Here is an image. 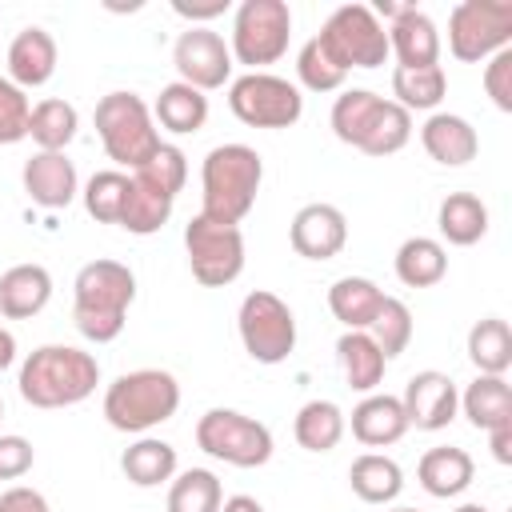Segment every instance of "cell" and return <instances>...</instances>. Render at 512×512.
Masks as SVG:
<instances>
[{
  "label": "cell",
  "mask_w": 512,
  "mask_h": 512,
  "mask_svg": "<svg viewBox=\"0 0 512 512\" xmlns=\"http://www.w3.org/2000/svg\"><path fill=\"white\" fill-rule=\"evenodd\" d=\"M76 128H80V112L68 104V100H40L28 116V136L36 140L40 152H64L72 140H76Z\"/></svg>",
  "instance_id": "obj_35"
},
{
  "label": "cell",
  "mask_w": 512,
  "mask_h": 512,
  "mask_svg": "<svg viewBox=\"0 0 512 512\" xmlns=\"http://www.w3.org/2000/svg\"><path fill=\"white\" fill-rule=\"evenodd\" d=\"M468 360L476 364L480 376H504L512 368V332L508 320L484 316L468 332Z\"/></svg>",
  "instance_id": "obj_34"
},
{
  "label": "cell",
  "mask_w": 512,
  "mask_h": 512,
  "mask_svg": "<svg viewBox=\"0 0 512 512\" xmlns=\"http://www.w3.org/2000/svg\"><path fill=\"white\" fill-rule=\"evenodd\" d=\"M380 304H384V292L368 276H340L328 288V308L348 332H368V324L380 312Z\"/></svg>",
  "instance_id": "obj_26"
},
{
  "label": "cell",
  "mask_w": 512,
  "mask_h": 512,
  "mask_svg": "<svg viewBox=\"0 0 512 512\" xmlns=\"http://www.w3.org/2000/svg\"><path fill=\"white\" fill-rule=\"evenodd\" d=\"M464 416L472 420V428L492 432L500 424H512V388L504 376H476L464 396H460Z\"/></svg>",
  "instance_id": "obj_30"
},
{
  "label": "cell",
  "mask_w": 512,
  "mask_h": 512,
  "mask_svg": "<svg viewBox=\"0 0 512 512\" xmlns=\"http://www.w3.org/2000/svg\"><path fill=\"white\" fill-rule=\"evenodd\" d=\"M484 92L492 96V104L500 112H512V48L488 56V64H484Z\"/></svg>",
  "instance_id": "obj_42"
},
{
  "label": "cell",
  "mask_w": 512,
  "mask_h": 512,
  "mask_svg": "<svg viewBox=\"0 0 512 512\" xmlns=\"http://www.w3.org/2000/svg\"><path fill=\"white\" fill-rule=\"evenodd\" d=\"M396 276L408 288H432L448 276V252L432 236H408L396 248Z\"/></svg>",
  "instance_id": "obj_32"
},
{
  "label": "cell",
  "mask_w": 512,
  "mask_h": 512,
  "mask_svg": "<svg viewBox=\"0 0 512 512\" xmlns=\"http://www.w3.org/2000/svg\"><path fill=\"white\" fill-rule=\"evenodd\" d=\"M336 360H340V372L348 380V388L356 392H376V384L384 380V352L376 348V340L368 332H344L336 340Z\"/></svg>",
  "instance_id": "obj_29"
},
{
  "label": "cell",
  "mask_w": 512,
  "mask_h": 512,
  "mask_svg": "<svg viewBox=\"0 0 512 512\" xmlns=\"http://www.w3.org/2000/svg\"><path fill=\"white\" fill-rule=\"evenodd\" d=\"M48 300H52V276L44 264H12L0 276V316L28 320L44 312Z\"/></svg>",
  "instance_id": "obj_23"
},
{
  "label": "cell",
  "mask_w": 512,
  "mask_h": 512,
  "mask_svg": "<svg viewBox=\"0 0 512 512\" xmlns=\"http://www.w3.org/2000/svg\"><path fill=\"white\" fill-rule=\"evenodd\" d=\"M420 144L444 168H460V164L476 160V152H480L476 128L456 112H432L424 120V128H420Z\"/></svg>",
  "instance_id": "obj_20"
},
{
  "label": "cell",
  "mask_w": 512,
  "mask_h": 512,
  "mask_svg": "<svg viewBox=\"0 0 512 512\" xmlns=\"http://www.w3.org/2000/svg\"><path fill=\"white\" fill-rule=\"evenodd\" d=\"M332 132L364 156H392L412 140V112L368 88H348L332 104Z\"/></svg>",
  "instance_id": "obj_3"
},
{
  "label": "cell",
  "mask_w": 512,
  "mask_h": 512,
  "mask_svg": "<svg viewBox=\"0 0 512 512\" xmlns=\"http://www.w3.org/2000/svg\"><path fill=\"white\" fill-rule=\"evenodd\" d=\"M368 336L376 340V348L384 352V360H396L408 348V340H412V312H408V304L396 300V296H384L380 312L368 324Z\"/></svg>",
  "instance_id": "obj_39"
},
{
  "label": "cell",
  "mask_w": 512,
  "mask_h": 512,
  "mask_svg": "<svg viewBox=\"0 0 512 512\" xmlns=\"http://www.w3.org/2000/svg\"><path fill=\"white\" fill-rule=\"evenodd\" d=\"M0 416H4V400H0Z\"/></svg>",
  "instance_id": "obj_51"
},
{
  "label": "cell",
  "mask_w": 512,
  "mask_h": 512,
  "mask_svg": "<svg viewBox=\"0 0 512 512\" xmlns=\"http://www.w3.org/2000/svg\"><path fill=\"white\" fill-rule=\"evenodd\" d=\"M296 76H300V84H304L308 92H336V88H344V80H348V72L336 64V56L324 48L320 36H312V40L300 48V56H296Z\"/></svg>",
  "instance_id": "obj_40"
},
{
  "label": "cell",
  "mask_w": 512,
  "mask_h": 512,
  "mask_svg": "<svg viewBox=\"0 0 512 512\" xmlns=\"http://www.w3.org/2000/svg\"><path fill=\"white\" fill-rule=\"evenodd\" d=\"M96 384H100L96 356L72 344H40L20 364V396L32 408H72L88 400Z\"/></svg>",
  "instance_id": "obj_2"
},
{
  "label": "cell",
  "mask_w": 512,
  "mask_h": 512,
  "mask_svg": "<svg viewBox=\"0 0 512 512\" xmlns=\"http://www.w3.org/2000/svg\"><path fill=\"white\" fill-rule=\"evenodd\" d=\"M176 468H180L176 448H172L168 440H156V436H140V440L128 444L124 456H120V472H124L128 484H136V488H156V484L172 480Z\"/></svg>",
  "instance_id": "obj_27"
},
{
  "label": "cell",
  "mask_w": 512,
  "mask_h": 512,
  "mask_svg": "<svg viewBox=\"0 0 512 512\" xmlns=\"http://www.w3.org/2000/svg\"><path fill=\"white\" fill-rule=\"evenodd\" d=\"M136 300V276L120 260H88L72 280V320L84 340L112 344L124 332V316Z\"/></svg>",
  "instance_id": "obj_1"
},
{
  "label": "cell",
  "mask_w": 512,
  "mask_h": 512,
  "mask_svg": "<svg viewBox=\"0 0 512 512\" xmlns=\"http://www.w3.org/2000/svg\"><path fill=\"white\" fill-rule=\"evenodd\" d=\"M172 12L184 16V20H212V16H224V12H228V0H200V4H192V0H172Z\"/></svg>",
  "instance_id": "obj_45"
},
{
  "label": "cell",
  "mask_w": 512,
  "mask_h": 512,
  "mask_svg": "<svg viewBox=\"0 0 512 512\" xmlns=\"http://www.w3.org/2000/svg\"><path fill=\"white\" fill-rule=\"evenodd\" d=\"M56 72V40L44 28H20L16 40L8 44V80L16 88H40Z\"/></svg>",
  "instance_id": "obj_21"
},
{
  "label": "cell",
  "mask_w": 512,
  "mask_h": 512,
  "mask_svg": "<svg viewBox=\"0 0 512 512\" xmlns=\"http://www.w3.org/2000/svg\"><path fill=\"white\" fill-rule=\"evenodd\" d=\"M180 408V384L164 368H136L108 384L104 392V420L116 432H152L156 424L172 420Z\"/></svg>",
  "instance_id": "obj_6"
},
{
  "label": "cell",
  "mask_w": 512,
  "mask_h": 512,
  "mask_svg": "<svg viewBox=\"0 0 512 512\" xmlns=\"http://www.w3.org/2000/svg\"><path fill=\"white\" fill-rule=\"evenodd\" d=\"M292 36V8L284 0H244L232 20V60L260 72L288 52Z\"/></svg>",
  "instance_id": "obj_9"
},
{
  "label": "cell",
  "mask_w": 512,
  "mask_h": 512,
  "mask_svg": "<svg viewBox=\"0 0 512 512\" xmlns=\"http://www.w3.org/2000/svg\"><path fill=\"white\" fill-rule=\"evenodd\" d=\"M236 328H240L244 352L256 364H280L296 348V316H292V308L276 292H264V288L248 292L240 300Z\"/></svg>",
  "instance_id": "obj_14"
},
{
  "label": "cell",
  "mask_w": 512,
  "mask_h": 512,
  "mask_svg": "<svg viewBox=\"0 0 512 512\" xmlns=\"http://www.w3.org/2000/svg\"><path fill=\"white\" fill-rule=\"evenodd\" d=\"M388 28V48L396 52L400 68H428L440 64V32L432 24L428 12H420L416 4H408Z\"/></svg>",
  "instance_id": "obj_19"
},
{
  "label": "cell",
  "mask_w": 512,
  "mask_h": 512,
  "mask_svg": "<svg viewBox=\"0 0 512 512\" xmlns=\"http://www.w3.org/2000/svg\"><path fill=\"white\" fill-rule=\"evenodd\" d=\"M36 448L24 436H0V480H20L32 472Z\"/></svg>",
  "instance_id": "obj_43"
},
{
  "label": "cell",
  "mask_w": 512,
  "mask_h": 512,
  "mask_svg": "<svg viewBox=\"0 0 512 512\" xmlns=\"http://www.w3.org/2000/svg\"><path fill=\"white\" fill-rule=\"evenodd\" d=\"M404 416H408V428H424V432H440L456 420V408H460V392L452 384V376L428 368V372H416L408 384H404Z\"/></svg>",
  "instance_id": "obj_16"
},
{
  "label": "cell",
  "mask_w": 512,
  "mask_h": 512,
  "mask_svg": "<svg viewBox=\"0 0 512 512\" xmlns=\"http://www.w3.org/2000/svg\"><path fill=\"white\" fill-rule=\"evenodd\" d=\"M456 512H488V508H484V504H460Z\"/></svg>",
  "instance_id": "obj_49"
},
{
  "label": "cell",
  "mask_w": 512,
  "mask_h": 512,
  "mask_svg": "<svg viewBox=\"0 0 512 512\" xmlns=\"http://www.w3.org/2000/svg\"><path fill=\"white\" fill-rule=\"evenodd\" d=\"M184 180H188V156L176 144H160L156 156L128 176V200H124L120 228H128L132 236L160 232L176 208Z\"/></svg>",
  "instance_id": "obj_5"
},
{
  "label": "cell",
  "mask_w": 512,
  "mask_h": 512,
  "mask_svg": "<svg viewBox=\"0 0 512 512\" xmlns=\"http://www.w3.org/2000/svg\"><path fill=\"white\" fill-rule=\"evenodd\" d=\"M92 120H96V136H100L108 160H116L120 168L136 172L164 144L160 132H156V120H152V108L136 92H108V96H100Z\"/></svg>",
  "instance_id": "obj_7"
},
{
  "label": "cell",
  "mask_w": 512,
  "mask_h": 512,
  "mask_svg": "<svg viewBox=\"0 0 512 512\" xmlns=\"http://www.w3.org/2000/svg\"><path fill=\"white\" fill-rule=\"evenodd\" d=\"M348 484H352V492H356L364 504H392V500L400 496V488H404V472H400V464H396L392 456H384V452H364V456L352 460Z\"/></svg>",
  "instance_id": "obj_31"
},
{
  "label": "cell",
  "mask_w": 512,
  "mask_h": 512,
  "mask_svg": "<svg viewBox=\"0 0 512 512\" xmlns=\"http://www.w3.org/2000/svg\"><path fill=\"white\" fill-rule=\"evenodd\" d=\"M28 116H32L28 92L16 88L8 76H0V144H20L28 136Z\"/></svg>",
  "instance_id": "obj_41"
},
{
  "label": "cell",
  "mask_w": 512,
  "mask_h": 512,
  "mask_svg": "<svg viewBox=\"0 0 512 512\" xmlns=\"http://www.w3.org/2000/svg\"><path fill=\"white\" fill-rule=\"evenodd\" d=\"M24 192L32 204L40 208H68L80 192V180H76V164L64 156V152H36L24 160Z\"/></svg>",
  "instance_id": "obj_18"
},
{
  "label": "cell",
  "mask_w": 512,
  "mask_h": 512,
  "mask_svg": "<svg viewBox=\"0 0 512 512\" xmlns=\"http://www.w3.org/2000/svg\"><path fill=\"white\" fill-rule=\"evenodd\" d=\"M408 432V416L400 396L388 392H368L356 408H352V436L368 448H388Z\"/></svg>",
  "instance_id": "obj_22"
},
{
  "label": "cell",
  "mask_w": 512,
  "mask_h": 512,
  "mask_svg": "<svg viewBox=\"0 0 512 512\" xmlns=\"http://www.w3.org/2000/svg\"><path fill=\"white\" fill-rule=\"evenodd\" d=\"M0 512H48V500L36 488L16 484V488L0 492Z\"/></svg>",
  "instance_id": "obj_44"
},
{
  "label": "cell",
  "mask_w": 512,
  "mask_h": 512,
  "mask_svg": "<svg viewBox=\"0 0 512 512\" xmlns=\"http://www.w3.org/2000/svg\"><path fill=\"white\" fill-rule=\"evenodd\" d=\"M196 444L212 460H224L232 468H260L272 460V432L256 416H244L236 408H208L196 420Z\"/></svg>",
  "instance_id": "obj_8"
},
{
  "label": "cell",
  "mask_w": 512,
  "mask_h": 512,
  "mask_svg": "<svg viewBox=\"0 0 512 512\" xmlns=\"http://www.w3.org/2000/svg\"><path fill=\"white\" fill-rule=\"evenodd\" d=\"M392 512H420V508H392Z\"/></svg>",
  "instance_id": "obj_50"
},
{
  "label": "cell",
  "mask_w": 512,
  "mask_h": 512,
  "mask_svg": "<svg viewBox=\"0 0 512 512\" xmlns=\"http://www.w3.org/2000/svg\"><path fill=\"white\" fill-rule=\"evenodd\" d=\"M184 252L196 284L204 288H228L244 272V232L240 224H220L208 216H192L184 224Z\"/></svg>",
  "instance_id": "obj_11"
},
{
  "label": "cell",
  "mask_w": 512,
  "mask_h": 512,
  "mask_svg": "<svg viewBox=\"0 0 512 512\" xmlns=\"http://www.w3.org/2000/svg\"><path fill=\"white\" fill-rule=\"evenodd\" d=\"M228 108L248 128H292L304 112V96L292 80L272 72H244L228 88Z\"/></svg>",
  "instance_id": "obj_13"
},
{
  "label": "cell",
  "mask_w": 512,
  "mask_h": 512,
  "mask_svg": "<svg viewBox=\"0 0 512 512\" xmlns=\"http://www.w3.org/2000/svg\"><path fill=\"white\" fill-rule=\"evenodd\" d=\"M152 120L176 136H188V132H200L204 120H208V96L196 92L192 84L184 80H172L160 88L156 104H152Z\"/></svg>",
  "instance_id": "obj_25"
},
{
  "label": "cell",
  "mask_w": 512,
  "mask_h": 512,
  "mask_svg": "<svg viewBox=\"0 0 512 512\" xmlns=\"http://www.w3.org/2000/svg\"><path fill=\"white\" fill-rule=\"evenodd\" d=\"M172 64H176L184 84H192L196 92H212V88H224L228 76H232V48L224 44L220 32H212L204 24H192L188 32L176 36Z\"/></svg>",
  "instance_id": "obj_15"
},
{
  "label": "cell",
  "mask_w": 512,
  "mask_h": 512,
  "mask_svg": "<svg viewBox=\"0 0 512 512\" xmlns=\"http://www.w3.org/2000/svg\"><path fill=\"white\" fill-rule=\"evenodd\" d=\"M260 180H264V160L256 148L216 144L200 168V188H204L200 216L220 220V224H240L256 204Z\"/></svg>",
  "instance_id": "obj_4"
},
{
  "label": "cell",
  "mask_w": 512,
  "mask_h": 512,
  "mask_svg": "<svg viewBox=\"0 0 512 512\" xmlns=\"http://www.w3.org/2000/svg\"><path fill=\"white\" fill-rule=\"evenodd\" d=\"M488 448L496 456V464H512V424H500L488 432Z\"/></svg>",
  "instance_id": "obj_46"
},
{
  "label": "cell",
  "mask_w": 512,
  "mask_h": 512,
  "mask_svg": "<svg viewBox=\"0 0 512 512\" xmlns=\"http://www.w3.org/2000/svg\"><path fill=\"white\" fill-rule=\"evenodd\" d=\"M448 48L464 64L512 48V0H460L448 12Z\"/></svg>",
  "instance_id": "obj_10"
},
{
  "label": "cell",
  "mask_w": 512,
  "mask_h": 512,
  "mask_svg": "<svg viewBox=\"0 0 512 512\" xmlns=\"http://www.w3.org/2000/svg\"><path fill=\"white\" fill-rule=\"evenodd\" d=\"M220 512H264V504L256 496H228L220 504Z\"/></svg>",
  "instance_id": "obj_47"
},
{
  "label": "cell",
  "mask_w": 512,
  "mask_h": 512,
  "mask_svg": "<svg viewBox=\"0 0 512 512\" xmlns=\"http://www.w3.org/2000/svg\"><path fill=\"white\" fill-rule=\"evenodd\" d=\"M448 92V76L440 64H428V68H400L392 72V96L404 112H432Z\"/></svg>",
  "instance_id": "obj_36"
},
{
  "label": "cell",
  "mask_w": 512,
  "mask_h": 512,
  "mask_svg": "<svg viewBox=\"0 0 512 512\" xmlns=\"http://www.w3.org/2000/svg\"><path fill=\"white\" fill-rule=\"evenodd\" d=\"M84 208L96 224H120L124 216V200H128V176L120 168H104V172H92L88 184H84Z\"/></svg>",
  "instance_id": "obj_38"
},
{
  "label": "cell",
  "mask_w": 512,
  "mask_h": 512,
  "mask_svg": "<svg viewBox=\"0 0 512 512\" xmlns=\"http://www.w3.org/2000/svg\"><path fill=\"white\" fill-rule=\"evenodd\" d=\"M12 360H16V336H12L8 328H0V372H4Z\"/></svg>",
  "instance_id": "obj_48"
},
{
  "label": "cell",
  "mask_w": 512,
  "mask_h": 512,
  "mask_svg": "<svg viewBox=\"0 0 512 512\" xmlns=\"http://www.w3.org/2000/svg\"><path fill=\"white\" fill-rule=\"evenodd\" d=\"M316 36L324 40V48L336 56V64L344 72H352V68H380L392 56L388 28L372 16L368 4H340L324 20V28Z\"/></svg>",
  "instance_id": "obj_12"
},
{
  "label": "cell",
  "mask_w": 512,
  "mask_h": 512,
  "mask_svg": "<svg viewBox=\"0 0 512 512\" xmlns=\"http://www.w3.org/2000/svg\"><path fill=\"white\" fill-rule=\"evenodd\" d=\"M476 476V464L464 448H452V444H440V448H428L416 464V480L428 496L436 500H448V496H460Z\"/></svg>",
  "instance_id": "obj_24"
},
{
  "label": "cell",
  "mask_w": 512,
  "mask_h": 512,
  "mask_svg": "<svg viewBox=\"0 0 512 512\" xmlns=\"http://www.w3.org/2000/svg\"><path fill=\"white\" fill-rule=\"evenodd\" d=\"M436 228H440V236L448 244L468 248V244H476L488 232V204L480 196H472V192H448L440 200Z\"/></svg>",
  "instance_id": "obj_28"
},
{
  "label": "cell",
  "mask_w": 512,
  "mask_h": 512,
  "mask_svg": "<svg viewBox=\"0 0 512 512\" xmlns=\"http://www.w3.org/2000/svg\"><path fill=\"white\" fill-rule=\"evenodd\" d=\"M292 252L304 260H332L348 244V220L336 204H304L288 228Z\"/></svg>",
  "instance_id": "obj_17"
},
{
  "label": "cell",
  "mask_w": 512,
  "mask_h": 512,
  "mask_svg": "<svg viewBox=\"0 0 512 512\" xmlns=\"http://www.w3.org/2000/svg\"><path fill=\"white\" fill-rule=\"evenodd\" d=\"M344 428L348 420L332 400H308L292 420V436L304 452H332L344 440Z\"/></svg>",
  "instance_id": "obj_33"
},
{
  "label": "cell",
  "mask_w": 512,
  "mask_h": 512,
  "mask_svg": "<svg viewBox=\"0 0 512 512\" xmlns=\"http://www.w3.org/2000/svg\"><path fill=\"white\" fill-rule=\"evenodd\" d=\"M220 504L224 488L208 468H188L168 488V512H220Z\"/></svg>",
  "instance_id": "obj_37"
}]
</instances>
